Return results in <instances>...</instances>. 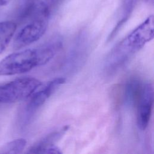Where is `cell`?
Here are the masks:
<instances>
[{
  "instance_id": "6da1fadb",
  "label": "cell",
  "mask_w": 154,
  "mask_h": 154,
  "mask_svg": "<svg viewBox=\"0 0 154 154\" xmlns=\"http://www.w3.org/2000/svg\"><path fill=\"white\" fill-rule=\"evenodd\" d=\"M153 29L154 17L150 15L113 48L106 58V69L111 72L120 68L146 43L153 39Z\"/></svg>"
},
{
  "instance_id": "7a4b0ae2",
  "label": "cell",
  "mask_w": 154,
  "mask_h": 154,
  "mask_svg": "<svg viewBox=\"0 0 154 154\" xmlns=\"http://www.w3.org/2000/svg\"><path fill=\"white\" fill-rule=\"evenodd\" d=\"M45 64L40 46L8 55L0 61V76H9L28 72Z\"/></svg>"
},
{
  "instance_id": "3957f363",
  "label": "cell",
  "mask_w": 154,
  "mask_h": 154,
  "mask_svg": "<svg viewBox=\"0 0 154 154\" xmlns=\"http://www.w3.org/2000/svg\"><path fill=\"white\" fill-rule=\"evenodd\" d=\"M42 85L33 77H24L0 85V103H10L28 98Z\"/></svg>"
},
{
  "instance_id": "277c9868",
  "label": "cell",
  "mask_w": 154,
  "mask_h": 154,
  "mask_svg": "<svg viewBox=\"0 0 154 154\" xmlns=\"http://www.w3.org/2000/svg\"><path fill=\"white\" fill-rule=\"evenodd\" d=\"M65 81L66 79L64 78H57L47 82L39 90L35 91L28 97L29 101L21 116L22 122L24 124L28 123L37 110Z\"/></svg>"
},
{
  "instance_id": "5b68a950",
  "label": "cell",
  "mask_w": 154,
  "mask_h": 154,
  "mask_svg": "<svg viewBox=\"0 0 154 154\" xmlns=\"http://www.w3.org/2000/svg\"><path fill=\"white\" fill-rule=\"evenodd\" d=\"M49 16L34 18L17 33L13 42V48L19 49L38 40L45 33Z\"/></svg>"
},
{
  "instance_id": "8992f818",
  "label": "cell",
  "mask_w": 154,
  "mask_h": 154,
  "mask_svg": "<svg viewBox=\"0 0 154 154\" xmlns=\"http://www.w3.org/2000/svg\"><path fill=\"white\" fill-rule=\"evenodd\" d=\"M153 86L152 83L142 85L141 92L137 102V123L138 128L142 131L147 127L153 108Z\"/></svg>"
},
{
  "instance_id": "52a82bcc",
  "label": "cell",
  "mask_w": 154,
  "mask_h": 154,
  "mask_svg": "<svg viewBox=\"0 0 154 154\" xmlns=\"http://www.w3.org/2000/svg\"><path fill=\"white\" fill-rule=\"evenodd\" d=\"M68 129V126H64L58 131L49 134L33 144L28 149L27 153H44V152L46 149L54 146V143L62 137Z\"/></svg>"
},
{
  "instance_id": "ba28073f",
  "label": "cell",
  "mask_w": 154,
  "mask_h": 154,
  "mask_svg": "<svg viewBox=\"0 0 154 154\" xmlns=\"http://www.w3.org/2000/svg\"><path fill=\"white\" fill-rule=\"evenodd\" d=\"M142 85L135 79L129 80L125 84L123 89V102L126 106L131 107L137 104Z\"/></svg>"
},
{
  "instance_id": "9c48e42d",
  "label": "cell",
  "mask_w": 154,
  "mask_h": 154,
  "mask_svg": "<svg viewBox=\"0 0 154 154\" xmlns=\"http://www.w3.org/2000/svg\"><path fill=\"white\" fill-rule=\"evenodd\" d=\"M16 29V24L14 22H0V54L8 45Z\"/></svg>"
},
{
  "instance_id": "30bf717a",
  "label": "cell",
  "mask_w": 154,
  "mask_h": 154,
  "mask_svg": "<svg viewBox=\"0 0 154 154\" xmlns=\"http://www.w3.org/2000/svg\"><path fill=\"white\" fill-rule=\"evenodd\" d=\"M26 141L24 138H18L10 141L0 147V154L19 153L24 149Z\"/></svg>"
},
{
  "instance_id": "8fae6325",
  "label": "cell",
  "mask_w": 154,
  "mask_h": 154,
  "mask_svg": "<svg viewBox=\"0 0 154 154\" xmlns=\"http://www.w3.org/2000/svg\"><path fill=\"white\" fill-rule=\"evenodd\" d=\"M11 0H0V6H3L8 4Z\"/></svg>"
}]
</instances>
